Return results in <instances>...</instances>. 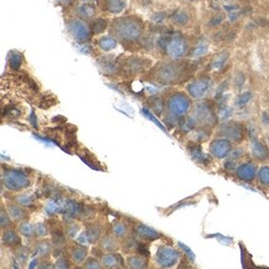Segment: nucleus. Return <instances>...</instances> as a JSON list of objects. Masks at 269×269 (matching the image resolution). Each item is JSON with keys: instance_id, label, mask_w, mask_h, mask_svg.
Instances as JSON below:
<instances>
[{"instance_id": "nucleus-13", "label": "nucleus", "mask_w": 269, "mask_h": 269, "mask_svg": "<svg viewBox=\"0 0 269 269\" xmlns=\"http://www.w3.org/2000/svg\"><path fill=\"white\" fill-rule=\"evenodd\" d=\"M107 9L111 13H120L124 9L123 0H107Z\"/></svg>"}, {"instance_id": "nucleus-2", "label": "nucleus", "mask_w": 269, "mask_h": 269, "mask_svg": "<svg viewBox=\"0 0 269 269\" xmlns=\"http://www.w3.org/2000/svg\"><path fill=\"white\" fill-rule=\"evenodd\" d=\"M3 182L11 191H19L28 186L29 180L25 174L20 170H9L4 174Z\"/></svg>"}, {"instance_id": "nucleus-21", "label": "nucleus", "mask_w": 269, "mask_h": 269, "mask_svg": "<svg viewBox=\"0 0 269 269\" xmlns=\"http://www.w3.org/2000/svg\"><path fill=\"white\" fill-rule=\"evenodd\" d=\"M102 247H103L104 249H107V251H114V249L117 248V243L114 239L107 237L104 238L103 241H102Z\"/></svg>"}, {"instance_id": "nucleus-32", "label": "nucleus", "mask_w": 269, "mask_h": 269, "mask_svg": "<svg viewBox=\"0 0 269 269\" xmlns=\"http://www.w3.org/2000/svg\"><path fill=\"white\" fill-rule=\"evenodd\" d=\"M35 231H36V233L39 236H45L46 235V227H45L44 225H37L36 227H35Z\"/></svg>"}, {"instance_id": "nucleus-20", "label": "nucleus", "mask_w": 269, "mask_h": 269, "mask_svg": "<svg viewBox=\"0 0 269 269\" xmlns=\"http://www.w3.org/2000/svg\"><path fill=\"white\" fill-rule=\"evenodd\" d=\"M35 253L39 254V256H46L47 253H49V243H46V242H40L39 244H37L36 247H35Z\"/></svg>"}, {"instance_id": "nucleus-12", "label": "nucleus", "mask_w": 269, "mask_h": 269, "mask_svg": "<svg viewBox=\"0 0 269 269\" xmlns=\"http://www.w3.org/2000/svg\"><path fill=\"white\" fill-rule=\"evenodd\" d=\"M86 256H87V249L85 247H75L72 249V253H71V257L77 264L82 263L86 259Z\"/></svg>"}, {"instance_id": "nucleus-30", "label": "nucleus", "mask_w": 269, "mask_h": 269, "mask_svg": "<svg viewBox=\"0 0 269 269\" xmlns=\"http://www.w3.org/2000/svg\"><path fill=\"white\" fill-rule=\"evenodd\" d=\"M16 201H18L19 204L24 205V206H30V205L32 204V200L30 196H19L18 199H16Z\"/></svg>"}, {"instance_id": "nucleus-10", "label": "nucleus", "mask_w": 269, "mask_h": 269, "mask_svg": "<svg viewBox=\"0 0 269 269\" xmlns=\"http://www.w3.org/2000/svg\"><path fill=\"white\" fill-rule=\"evenodd\" d=\"M137 233L142 238H145V239H148V241L158 239L159 236H160L158 232H156L155 230H153V228H150V227H148V226H145V225H138Z\"/></svg>"}, {"instance_id": "nucleus-18", "label": "nucleus", "mask_w": 269, "mask_h": 269, "mask_svg": "<svg viewBox=\"0 0 269 269\" xmlns=\"http://www.w3.org/2000/svg\"><path fill=\"white\" fill-rule=\"evenodd\" d=\"M258 180L261 184L269 186V166H263L258 171Z\"/></svg>"}, {"instance_id": "nucleus-23", "label": "nucleus", "mask_w": 269, "mask_h": 269, "mask_svg": "<svg viewBox=\"0 0 269 269\" xmlns=\"http://www.w3.org/2000/svg\"><path fill=\"white\" fill-rule=\"evenodd\" d=\"M143 114H144V116H145V117H147V118H149V119H150L151 122H154V123H155V124H156V125H158V127H159V128H161V129H163V130H164V132H166L165 127H164V125H163V124H161V123H160V122H159L158 119H156V117H154V116H153V114H151V113H150V112L148 111V109H145V108H144V109H143Z\"/></svg>"}, {"instance_id": "nucleus-26", "label": "nucleus", "mask_w": 269, "mask_h": 269, "mask_svg": "<svg viewBox=\"0 0 269 269\" xmlns=\"http://www.w3.org/2000/svg\"><path fill=\"white\" fill-rule=\"evenodd\" d=\"M20 232L23 233V235L28 236V237H30V236L34 233V227H32L30 223H23V225L20 226Z\"/></svg>"}, {"instance_id": "nucleus-16", "label": "nucleus", "mask_w": 269, "mask_h": 269, "mask_svg": "<svg viewBox=\"0 0 269 269\" xmlns=\"http://www.w3.org/2000/svg\"><path fill=\"white\" fill-rule=\"evenodd\" d=\"M9 213H10V217L15 221H20L25 217V212H24V210H21L20 207H16L15 205L9 206Z\"/></svg>"}, {"instance_id": "nucleus-15", "label": "nucleus", "mask_w": 269, "mask_h": 269, "mask_svg": "<svg viewBox=\"0 0 269 269\" xmlns=\"http://www.w3.org/2000/svg\"><path fill=\"white\" fill-rule=\"evenodd\" d=\"M9 65H10L11 70H18L21 65V55L19 52L14 51L10 54V57H9Z\"/></svg>"}, {"instance_id": "nucleus-31", "label": "nucleus", "mask_w": 269, "mask_h": 269, "mask_svg": "<svg viewBox=\"0 0 269 269\" xmlns=\"http://www.w3.org/2000/svg\"><path fill=\"white\" fill-rule=\"evenodd\" d=\"M85 266H86V268H99V267H101V264H99L96 259H91V261L87 262Z\"/></svg>"}, {"instance_id": "nucleus-29", "label": "nucleus", "mask_w": 269, "mask_h": 269, "mask_svg": "<svg viewBox=\"0 0 269 269\" xmlns=\"http://www.w3.org/2000/svg\"><path fill=\"white\" fill-rule=\"evenodd\" d=\"M80 14L86 18H90V16L93 15V9L90 8V6H82V8H80Z\"/></svg>"}, {"instance_id": "nucleus-4", "label": "nucleus", "mask_w": 269, "mask_h": 269, "mask_svg": "<svg viewBox=\"0 0 269 269\" xmlns=\"http://www.w3.org/2000/svg\"><path fill=\"white\" fill-rule=\"evenodd\" d=\"M190 108V101L184 94H176L171 97L169 102V109L174 116H182Z\"/></svg>"}, {"instance_id": "nucleus-28", "label": "nucleus", "mask_w": 269, "mask_h": 269, "mask_svg": "<svg viewBox=\"0 0 269 269\" xmlns=\"http://www.w3.org/2000/svg\"><path fill=\"white\" fill-rule=\"evenodd\" d=\"M179 247H180V248H182V251H184L185 253H186L187 256H189L190 261H191V262H194V261H195V254L192 253V251L189 248V247L185 246V244H184V243H181V242H179Z\"/></svg>"}, {"instance_id": "nucleus-25", "label": "nucleus", "mask_w": 269, "mask_h": 269, "mask_svg": "<svg viewBox=\"0 0 269 269\" xmlns=\"http://www.w3.org/2000/svg\"><path fill=\"white\" fill-rule=\"evenodd\" d=\"M144 266H145L144 259L138 258V257H132V258L129 259V267H132V268H142V267Z\"/></svg>"}, {"instance_id": "nucleus-5", "label": "nucleus", "mask_w": 269, "mask_h": 269, "mask_svg": "<svg viewBox=\"0 0 269 269\" xmlns=\"http://www.w3.org/2000/svg\"><path fill=\"white\" fill-rule=\"evenodd\" d=\"M68 30L77 41L85 42L86 40L90 39V30H88L87 25L83 24L82 21L73 20L72 23L68 24Z\"/></svg>"}, {"instance_id": "nucleus-8", "label": "nucleus", "mask_w": 269, "mask_h": 269, "mask_svg": "<svg viewBox=\"0 0 269 269\" xmlns=\"http://www.w3.org/2000/svg\"><path fill=\"white\" fill-rule=\"evenodd\" d=\"M209 86H210L209 80L197 81V82H194L192 85L189 86V91L192 96L199 98V97H202L206 93V91L209 90Z\"/></svg>"}, {"instance_id": "nucleus-9", "label": "nucleus", "mask_w": 269, "mask_h": 269, "mask_svg": "<svg viewBox=\"0 0 269 269\" xmlns=\"http://www.w3.org/2000/svg\"><path fill=\"white\" fill-rule=\"evenodd\" d=\"M166 50H168V54L170 55V56L179 57V56H181V55L184 54L185 44H184V41H182V40L173 39L168 44V47H166Z\"/></svg>"}, {"instance_id": "nucleus-11", "label": "nucleus", "mask_w": 269, "mask_h": 269, "mask_svg": "<svg viewBox=\"0 0 269 269\" xmlns=\"http://www.w3.org/2000/svg\"><path fill=\"white\" fill-rule=\"evenodd\" d=\"M252 154H253L254 158L257 159H266L268 156V150L263 144H261L259 142H254L252 144Z\"/></svg>"}, {"instance_id": "nucleus-34", "label": "nucleus", "mask_w": 269, "mask_h": 269, "mask_svg": "<svg viewBox=\"0 0 269 269\" xmlns=\"http://www.w3.org/2000/svg\"><path fill=\"white\" fill-rule=\"evenodd\" d=\"M9 222H10V221H9L8 216L5 217V211H1V226L5 227V226L9 225Z\"/></svg>"}, {"instance_id": "nucleus-19", "label": "nucleus", "mask_w": 269, "mask_h": 269, "mask_svg": "<svg viewBox=\"0 0 269 269\" xmlns=\"http://www.w3.org/2000/svg\"><path fill=\"white\" fill-rule=\"evenodd\" d=\"M119 262H120V259L116 254H107L103 257V264L106 267H116L118 266Z\"/></svg>"}, {"instance_id": "nucleus-22", "label": "nucleus", "mask_w": 269, "mask_h": 269, "mask_svg": "<svg viewBox=\"0 0 269 269\" xmlns=\"http://www.w3.org/2000/svg\"><path fill=\"white\" fill-rule=\"evenodd\" d=\"M113 233L118 237H123L127 233V226L124 223H117L113 228Z\"/></svg>"}, {"instance_id": "nucleus-36", "label": "nucleus", "mask_w": 269, "mask_h": 269, "mask_svg": "<svg viewBox=\"0 0 269 269\" xmlns=\"http://www.w3.org/2000/svg\"><path fill=\"white\" fill-rule=\"evenodd\" d=\"M30 119H31L32 125H34V127L36 128L37 127V118H35V113H34V112H31V116H30Z\"/></svg>"}, {"instance_id": "nucleus-6", "label": "nucleus", "mask_w": 269, "mask_h": 269, "mask_svg": "<svg viewBox=\"0 0 269 269\" xmlns=\"http://www.w3.org/2000/svg\"><path fill=\"white\" fill-rule=\"evenodd\" d=\"M210 149L215 158L223 159L231 153V143L227 139H217L211 144Z\"/></svg>"}, {"instance_id": "nucleus-37", "label": "nucleus", "mask_w": 269, "mask_h": 269, "mask_svg": "<svg viewBox=\"0 0 269 269\" xmlns=\"http://www.w3.org/2000/svg\"><path fill=\"white\" fill-rule=\"evenodd\" d=\"M56 267H59V268H65V267H68L67 262H62V263H57Z\"/></svg>"}, {"instance_id": "nucleus-35", "label": "nucleus", "mask_w": 269, "mask_h": 269, "mask_svg": "<svg viewBox=\"0 0 269 269\" xmlns=\"http://www.w3.org/2000/svg\"><path fill=\"white\" fill-rule=\"evenodd\" d=\"M138 252L142 253L143 256H148V254H149V252H148L147 247H145L144 244H139V247H138Z\"/></svg>"}, {"instance_id": "nucleus-1", "label": "nucleus", "mask_w": 269, "mask_h": 269, "mask_svg": "<svg viewBox=\"0 0 269 269\" xmlns=\"http://www.w3.org/2000/svg\"><path fill=\"white\" fill-rule=\"evenodd\" d=\"M114 34L118 35L124 40H134L137 39L142 31V25L138 21H132L130 19H122V20H117V23L113 24Z\"/></svg>"}, {"instance_id": "nucleus-7", "label": "nucleus", "mask_w": 269, "mask_h": 269, "mask_svg": "<svg viewBox=\"0 0 269 269\" xmlns=\"http://www.w3.org/2000/svg\"><path fill=\"white\" fill-rule=\"evenodd\" d=\"M236 175H237V178L239 179V180H242V181L249 182L252 181V180H254V178H256L257 168L251 163L242 164V165L238 166L237 170H236Z\"/></svg>"}, {"instance_id": "nucleus-24", "label": "nucleus", "mask_w": 269, "mask_h": 269, "mask_svg": "<svg viewBox=\"0 0 269 269\" xmlns=\"http://www.w3.org/2000/svg\"><path fill=\"white\" fill-rule=\"evenodd\" d=\"M93 31L94 32H102L104 30V29L107 28V23L106 20H102V19H98V20H96L93 23Z\"/></svg>"}, {"instance_id": "nucleus-3", "label": "nucleus", "mask_w": 269, "mask_h": 269, "mask_svg": "<svg viewBox=\"0 0 269 269\" xmlns=\"http://www.w3.org/2000/svg\"><path fill=\"white\" fill-rule=\"evenodd\" d=\"M179 258H180L179 252L171 247H161L156 253V262H158L159 266L165 267V268L175 266Z\"/></svg>"}, {"instance_id": "nucleus-38", "label": "nucleus", "mask_w": 269, "mask_h": 269, "mask_svg": "<svg viewBox=\"0 0 269 269\" xmlns=\"http://www.w3.org/2000/svg\"><path fill=\"white\" fill-rule=\"evenodd\" d=\"M37 264V261H34L31 264H30V268H32V267H35Z\"/></svg>"}, {"instance_id": "nucleus-39", "label": "nucleus", "mask_w": 269, "mask_h": 269, "mask_svg": "<svg viewBox=\"0 0 269 269\" xmlns=\"http://www.w3.org/2000/svg\"><path fill=\"white\" fill-rule=\"evenodd\" d=\"M62 3H67V1H70V0H61Z\"/></svg>"}, {"instance_id": "nucleus-33", "label": "nucleus", "mask_w": 269, "mask_h": 269, "mask_svg": "<svg viewBox=\"0 0 269 269\" xmlns=\"http://www.w3.org/2000/svg\"><path fill=\"white\" fill-rule=\"evenodd\" d=\"M77 231H78L77 226H71V227L67 230V235L70 236V237H75L76 233H77Z\"/></svg>"}, {"instance_id": "nucleus-17", "label": "nucleus", "mask_w": 269, "mask_h": 269, "mask_svg": "<svg viewBox=\"0 0 269 269\" xmlns=\"http://www.w3.org/2000/svg\"><path fill=\"white\" fill-rule=\"evenodd\" d=\"M99 46H101V49L104 50V51H109V50H113L114 47L117 46V42L116 40L112 39V37H103V39H101V41H99Z\"/></svg>"}, {"instance_id": "nucleus-14", "label": "nucleus", "mask_w": 269, "mask_h": 269, "mask_svg": "<svg viewBox=\"0 0 269 269\" xmlns=\"http://www.w3.org/2000/svg\"><path fill=\"white\" fill-rule=\"evenodd\" d=\"M3 241L6 244H10V246H16V244L20 243V239H19V236L16 235V232L14 231H6L3 236Z\"/></svg>"}, {"instance_id": "nucleus-27", "label": "nucleus", "mask_w": 269, "mask_h": 269, "mask_svg": "<svg viewBox=\"0 0 269 269\" xmlns=\"http://www.w3.org/2000/svg\"><path fill=\"white\" fill-rule=\"evenodd\" d=\"M87 235L88 238H90V241H96L97 238L99 237V230L98 228L93 227V228H90V230L87 231Z\"/></svg>"}]
</instances>
